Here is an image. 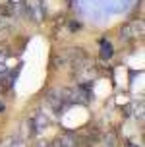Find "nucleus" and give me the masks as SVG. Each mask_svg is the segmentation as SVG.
Returning <instances> with one entry per match:
<instances>
[{"instance_id":"1","label":"nucleus","mask_w":145,"mask_h":147,"mask_svg":"<svg viewBox=\"0 0 145 147\" xmlns=\"http://www.w3.org/2000/svg\"><path fill=\"white\" fill-rule=\"evenodd\" d=\"M143 35V22H132L130 25H126L122 31H120V41H128V39H134V37Z\"/></svg>"},{"instance_id":"2","label":"nucleus","mask_w":145,"mask_h":147,"mask_svg":"<svg viewBox=\"0 0 145 147\" xmlns=\"http://www.w3.org/2000/svg\"><path fill=\"white\" fill-rule=\"evenodd\" d=\"M25 8H27L29 16H31L35 22H41L45 18V8H43V4H41V0H27Z\"/></svg>"},{"instance_id":"8","label":"nucleus","mask_w":145,"mask_h":147,"mask_svg":"<svg viewBox=\"0 0 145 147\" xmlns=\"http://www.w3.org/2000/svg\"><path fill=\"white\" fill-rule=\"evenodd\" d=\"M0 112H4V103L0 101Z\"/></svg>"},{"instance_id":"3","label":"nucleus","mask_w":145,"mask_h":147,"mask_svg":"<svg viewBox=\"0 0 145 147\" xmlns=\"http://www.w3.org/2000/svg\"><path fill=\"white\" fill-rule=\"evenodd\" d=\"M114 54V49H112V43L107 41V39H101V58L103 60H110Z\"/></svg>"},{"instance_id":"6","label":"nucleus","mask_w":145,"mask_h":147,"mask_svg":"<svg viewBox=\"0 0 145 147\" xmlns=\"http://www.w3.org/2000/svg\"><path fill=\"white\" fill-rule=\"evenodd\" d=\"M116 143H118V140H116L114 132H109L103 138V147H116Z\"/></svg>"},{"instance_id":"7","label":"nucleus","mask_w":145,"mask_h":147,"mask_svg":"<svg viewBox=\"0 0 145 147\" xmlns=\"http://www.w3.org/2000/svg\"><path fill=\"white\" fill-rule=\"evenodd\" d=\"M126 147H139V145H136L134 141H128V143H126Z\"/></svg>"},{"instance_id":"5","label":"nucleus","mask_w":145,"mask_h":147,"mask_svg":"<svg viewBox=\"0 0 145 147\" xmlns=\"http://www.w3.org/2000/svg\"><path fill=\"white\" fill-rule=\"evenodd\" d=\"M31 126H33V128H35V130H33V132H41V130H43L45 126H47V118H45L43 114H41V112H39V114H37V116L33 118V120H31Z\"/></svg>"},{"instance_id":"4","label":"nucleus","mask_w":145,"mask_h":147,"mask_svg":"<svg viewBox=\"0 0 145 147\" xmlns=\"http://www.w3.org/2000/svg\"><path fill=\"white\" fill-rule=\"evenodd\" d=\"M52 147H78V143H76V140H74L70 134H66V136H62Z\"/></svg>"}]
</instances>
